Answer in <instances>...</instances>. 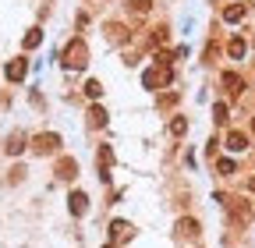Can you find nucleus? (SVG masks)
Instances as JSON below:
<instances>
[{"mask_svg": "<svg viewBox=\"0 0 255 248\" xmlns=\"http://www.w3.org/2000/svg\"><path fill=\"white\" fill-rule=\"evenodd\" d=\"M227 114H231V110H227V103H216V107H213V121H220V124L227 121Z\"/></svg>", "mask_w": 255, "mask_h": 248, "instance_id": "4be33fe9", "label": "nucleus"}, {"mask_svg": "<svg viewBox=\"0 0 255 248\" xmlns=\"http://www.w3.org/2000/svg\"><path fill=\"white\" fill-rule=\"evenodd\" d=\"M107 248H117V245H107Z\"/></svg>", "mask_w": 255, "mask_h": 248, "instance_id": "a878e982", "label": "nucleus"}, {"mask_svg": "<svg viewBox=\"0 0 255 248\" xmlns=\"http://www.w3.org/2000/svg\"><path fill=\"white\" fill-rule=\"evenodd\" d=\"M25 75H28V60H25V57H14L11 64H7V78H11V82H21Z\"/></svg>", "mask_w": 255, "mask_h": 248, "instance_id": "9b49d317", "label": "nucleus"}, {"mask_svg": "<svg viewBox=\"0 0 255 248\" xmlns=\"http://www.w3.org/2000/svg\"><path fill=\"white\" fill-rule=\"evenodd\" d=\"M248 192H255V177H252V181H248Z\"/></svg>", "mask_w": 255, "mask_h": 248, "instance_id": "b1692460", "label": "nucleus"}, {"mask_svg": "<svg viewBox=\"0 0 255 248\" xmlns=\"http://www.w3.org/2000/svg\"><path fill=\"white\" fill-rule=\"evenodd\" d=\"M174 231H177V238H199V220H191V216H181V220L174 224Z\"/></svg>", "mask_w": 255, "mask_h": 248, "instance_id": "423d86ee", "label": "nucleus"}, {"mask_svg": "<svg viewBox=\"0 0 255 248\" xmlns=\"http://www.w3.org/2000/svg\"><path fill=\"white\" fill-rule=\"evenodd\" d=\"M245 14H248V7H245V4H231V7H223V21H227V25H238Z\"/></svg>", "mask_w": 255, "mask_h": 248, "instance_id": "ddd939ff", "label": "nucleus"}, {"mask_svg": "<svg viewBox=\"0 0 255 248\" xmlns=\"http://www.w3.org/2000/svg\"><path fill=\"white\" fill-rule=\"evenodd\" d=\"M220 82H223V89H227L231 96H241V92H245V78H241L238 71H223Z\"/></svg>", "mask_w": 255, "mask_h": 248, "instance_id": "39448f33", "label": "nucleus"}, {"mask_svg": "<svg viewBox=\"0 0 255 248\" xmlns=\"http://www.w3.org/2000/svg\"><path fill=\"white\" fill-rule=\"evenodd\" d=\"M110 163H114V149L103 145L100 149V177H110Z\"/></svg>", "mask_w": 255, "mask_h": 248, "instance_id": "4468645a", "label": "nucleus"}, {"mask_svg": "<svg viewBox=\"0 0 255 248\" xmlns=\"http://www.w3.org/2000/svg\"><path fill=\"white\" fill-rule=\"evenodd\" d=\"M252 131H255V121H252Z\"/></svg>", "mask_w": 255, "mask_h": 248, "instance_id": "393cba45", "label": "nucleus"}, {"mask_svg": "<svg viewBox=\"0 0 255 248\" xmlns=\"http://www.w3.org/2000/svg\"><path fill=\"white\" fill-rule=\"evenodd\" d=\"M107 32H110V39H114V43H121V46L131 39V36H128V28H124V25H117V21H110V25H107Z\"/></svg>", "mask_w": 255, "mask_h": 248, "instance_id": "2eb2a0df", "label": "nucleus"}, {"mask_svg": "<svg viewBox=\"0 0 255 248\" xmlns=\"http://www.w3.org/2000/svg\"><path fill=\"white\" fill-rule=\"evenodd\" d=\"M28 145H32V152H36V156H50V152L60 149V135H57V131H39V135L28 138Z\"/></svg>", "mask_w": 255, "mask_h": 248, "instance_id": "7ed1b4c3", "label": "nucleus"}, {"mask_svg": "<svg viewBox=\"0 0 255 248\" xmlns=\"http://www.w3.org/2000/svg\"><path fill=\"white\" fill-rule=\"evenodd\" d=\"M170 82H174V68H170V64H152V68H145V75H142V85L152 89V92H156V89H167Z\"/></svg>", "mask_w": 255, "mask_h": 248, "instance_id": "f03ea898", "label": "nucleus"}, {"mask_svg": "<svg viewBox=\"0 0 255 248\" xmlns=\"http://www.w3.org/2000/svg\"><path fill=\"white\" fill-rule=\"evenodd\" d=\"M57 177L75 181V177H78V163H75L71 156H60V160H57Z\"/></svg>", "mask_w": 255, "mask_h": 248, "instance_id": "6e6552de", "label": "nucleus"}, {"mask_svg": "<svg viewBox=\"0 0 255 248\" xmlns=\"http://www.w3.org/2000/svg\"><path fill=\"white\" fill-rule=\"evenodd\" d=\"M25 142H28V138H25V135H21V131H14V135H11V138H7V145H4V149H7V152H11V156H18V152H21V149H25Z\"/></svg>", "mask_w": 255, "mask_h": 248, "instance_id": "f3484780", "label": "nucleus"}, {"mask_svg": "<svg viewBox=\"0 0 255 248\" xmlns=\"http://www.w3.org/2000/svg\"><path fill=\"white\" fill-rule=\"evenodd\" d=\"M216 170H220L223 177H231V174H238V163H234V160H220V163H216Z\"/></svg>", "mask_w": 255, "mask_h": 248, "instance_id": "412c9836", "label": "nucleus"}, {"mask_svg": "<svg viewBox=\"0 0 255 248\" xmlns=\"http://www.w3.org/2000/svg\"><path fill=\"white\" fill-rule=\"evenodd\" d=\"M82 89H85V96H89V100H100V96H103V85L96 82V78H89V82H85Z\"/></svg>", "mask_w": 255, "mask_h": 248, "instance_id": "6ab92c4d", "label": "nucleus"}, {"mask_svg": "<svg viewBox=\"0 0 255 248\" xmlns=\"http://www.w3.org/2000/svg\"><path fill=\"white\" fill-rule=\"evenodd\" d=\"M131 238H135V227L128 224V220H114V224H110V245L121 248L124 241H131Z\"/></svg>", "mask_w": 255, "mask_h": 248, "instance_id": "20e7f679", "label": "nucleus"}, {"mask_svg": "<svg viewBox=\"0 0 255 248\" xmlns=\"http://www.w3.org/2000/svg\"><path fill=\"white\" fill-rule=\"evenodd\" d=\"M39 43H43V28H28L25 39H21V46H25V50H36Z\"/></svg>", "mask_w": 255, "mask_h": 248, "instance_id": "dca6fc26", "label": "nucleus"}, {"mask_svg": "<svg viewBox=\"0 0 255 248\" xmlns=\"http://www.w3.org/2000/svg\"><path fill=\"white\" fill-rule=\"evenodd\" d=\"M184 131H188V121H184V117H174V121H170V135H174V138H181Z\"/></svg>", "mask_w": 255, "mask_h": 248, "instance_id": "aec40b11", "label": "nucleus"}, {"mask_svg": "<svg viewBox=\"0 0 255 248\" xmlns=\"http://www.w3.org/2000/svg\"><path fill=\"white\" fill-rule=\"evenodd\" d=\"M60 64L68 68V71L85 68V64H89V43H85V39H71L68 46L60 50Z\"/></svg>", "mask_w": 255, "mask_h": 248, "instance_id": "f257e3e1", "label": "nucleus"}, {"mask_svg": "<svg viewBox=\"0 0 255 248\" xmlns=\"http://www.w3.org/2000/svg\"><path fill=\"white\" fill-rule=\"evenodd\" d=\"M223 145H227V152H245L248 149V135L245 131H227V142Z\"/></svg>", "mask_w": 255, "mask_h": 248, "instance_id": "9d476101", "label": "nucleus"}, {"mask_svg": "<svg viewBox=\"0 0 255 248\" xmlns=\"http://www.w3.org/2000/svg\"><path fill=\"white\" fill-rule=\"evenodd\" d=\"M107 110L100 107V103H96V107H89V128H107Z\"/></svg>", "mask_w": 255, "mask_h": 248, "instance_id": "f8f14e48", "label": "nucleus"}, {"mask_svg": "<svg viewBox=\"0 0 255 248\" xmlns=\"http://www.w3.org/2000/svg\"><path fill=\"white\" fill-rule=\"evenodd\" d=\"M128 7L131 11H149V0H128Z\"/></svg>", "mask_w": 255, "mask_h": 248, "instance_id": "5701e85b", "label": "nucleus"}, {"mask_svg": "<svg viewBox=\"0 0 255 248\" xmlns=\"http://www.w3.org/2000/svg\"><path fill=\"white\" fill-rule=\"evenodd\" d=\"M227 206H231V216H234L238 224H248V220H252V206H248V202H241V199H231Z\"/></svg>", "mask_w": 255, "mask_h": 248, "instance_id": "1a4fd4ad", "label": "nucleus"}, {"mask_svg": "<svg viewBox=\"0 0 255 248\" xmlns=\"http://www.w3.org/2000/svg\"><path fill=\"white\" fill-rule=\"evenodd\" d=\"M68 209H71V216H85L89 213V195L85 192H71L68 195Z\"/></svg>", "mask_w": 255, "mask_h": 248, "instance_id": "0eeeda50", "label": "nucleus"}, {"mask_svg": "<svg viewBox=\"0 0 255 248\" xmlns=\"http://www.w3.org/2000/svg\"><path fill=\"white\" fill-rule=\"evenodd\" d=\"M245 50H248V46H245V39H241V36H234V39L227 43V53H231L234 60H241V57H245Z\"/></svg>", "mask_w": 255, "mask_h": 248, "instance_id": "a211bd4d", "label": "nucleus"}]
</instances>
